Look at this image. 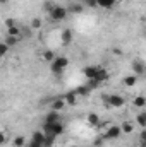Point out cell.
<instances>
[{
  "instance_id": "6da1fadb",
  "label": "cell",
  "mask_w": 146,
  "mask_h": 147,
  "mask_svg": "<svg viewBox=\"0 0 146 147\" xmlns=\"http://www.w3.org/2000/svg\"><path fill=\"white\" fill-rule=\"evenodd\" d=\"M41 130H43L46 135H53V137H59V135H62V134L65 132V128H64V125H62L60 121H57V123H45V121H43Z\"/></svg>"
},
{
  "instance_id": "7a4b0ae2",
  "label": "cell",
  "mask_w": 146,
  "mask_h": 147,
  "mask_svg": "<svg viewBox=\"0 0 146 147\" xmlns=\"http://www.w3.org/2000/svg\"><path fill=\"white\" fill-rule=\"evenodd\" d=\"M48 14H50V19H52V21H55V22H62V21L67 19V16H69V9H65V7H62V5H53V9H52Z\"/></svg>"
},
{
  "instance_id": "3957f363",
  "label": "cell",
  "mask_w": 146,
  "mask_h": 147,
  "mask_svg": "<svg viewBox=\"0 0 146 147\" xmlns=\"http://www.w3.org/2000/svg\"><path fill=\"white\" fill-rule=\"evenodd\" d=\"M103 99L108 103L112 108H122L126 105V101H124V98L120 94H108V96H103Z\"/></svg>"
},
{
  "instance_id": "277c9868",
  "label": "cell",
  "mask_w": 146,
  "mask_h": 147,
  "mask_svg": "<svg viewBox=\"0 0 146 147\" xmlns=\"http://www.w3.org/2000/svg\"><path fill=\"white\" fill-rule=\"evenodd\" d=\"M120 135H122V128H120V125H112L108 130L105 132L103 139H105V140H115V139H119Z\"/></svg>"
},
{
  "instance_id": "5b68a950",
  "label": "cell",
  "mask_w": 146,
  "mask_h": 147,
  "mask_svg": "<svg viewBox=\"0 0 146 147\" xmlns=\"http://www.w3.org/2000/svg\"><path fill=\"white\" fill-rule=\"evenodd\" d=\"M131 69H132V74H136L138 77L139 75H143L146 74V65L143 60H139V58H134L132 62H131Z\"/></svg>"
},
{
  "instance_id": "8992f818",
  "label": "cell",
  "mask_w": 146,
  "mask_h": 147,
  "mask_svg": "<svg viewBox=\"0 0 146 147\" xmlns=\"http://www.w3.org/2000/svg\"><path fill=\"white\" fill-rule=\"evenodd\" d=\"M45 140H46V134L43 132V130H36V132H33V135H31V140L29 142H33V144H36V146H45Z\"/></svg>"
},
{
  "instance_id": "52a82bcc",
  "label": "cell",
  "mask_w": 146,
  "mask_h": 147,
  "mask_svg": "<svg viewBox=\"0 0 146 147\" xmlns=\"http://www.w3.org/2000/svg\"><path fill=\"white\" fill-rule=\"evenodd\" d=\"M110 74L107 69H103V67H96V75H95V79L98 80V82H105V80H108Z\"/></svg>"
},
{
  "instance_id": "ba28073f",
  "label": "cell",
  "mask_w": 146,
  "mask_h": 147,
  "mask_svg": "<svg viewBox=\"0 0 146 147\" xmlns=\"http://www.w3.org/2000/svg\"><path fill=\"white\" fill-rule=\"evenodd\" d=\"M52 63H53V65H57L59 69H64V70H65V69L69 67V63H71V62H69V58H67V57L60 55V57H57V58H55Z\"/></svg>"
},
{
  "instance_id": "9c48e42d",
  "label": "cell",
  "mask_w": 146,
  "mask_h": 147,
  "mask_svg": "<svg viewBox=\"0 0 146 147\" xmlns=\"http://www.w3.org/2000/svg\"><path fill=\"white\" fill-rule=\"evenodd\" d=\"M57 121H60V115H59V111L50 110L46 115H45V123H57Z\"/></svg>"
},
{
  "instance_id": "30bf717a",
  "label": "cell",
  "mask_w": 146,
  "mask_h": 147,
  "mask_svg": "<svg viewBox=\"0 0 146 147\" xmlns=\"http://www.w3.org/2000/svg\"><path fill=\"white\" fill-rule=\"evenodd\" d=\"M65 106H67V103H65V99H64V98H57V99H53V101H52V110H53V111H59V113H60Z\"/></svg>"
},
{
  "instance_id": "8fae6325",
  "label": "cell",
  "mask_w": 146,
  "mask_h": 147,
  "mask_svg": "<svg viewBox=\"0 0 146 147\" xmlns=\"http://www.w3.org/2000/svg\"><path fill=\"white\" fill-rule=\"evenodd\" d=\"M122 84H124L126 87H134V86L138 84V75H136V74H131V75H126V77L122 79Z\"/></svg>"
},
{
  "instance_id": "7c38bea8",
  "label": "cell",
  "mask_w": 146,
  "mask_h": 147,
  "mask_svg": "<svg viewBox=\"0 0 146 147\" xmlns=\"http://www.w3.org/2000/svg\"><path fill=\"white\" fill-rule=\"evenodd\" d=\"M86 121H88L91 127H95V128H98V127H100V116H98L96 113H93V111L86 115Z\"/></svg>"
},
{
  "instance_id": "4fadbf2b",
  "label": "cell",
  "mask_w": 146,
  "mask_h": 147,
  "mask_svg": "<svg viewBox=\"0 0 146 147\" xmlns=\"http://www.w3.org/2000/svg\"><path fill=\"white\" fill-rule=\"evenodd\" d=\"M96 67L98 65H88V67H84L83 69V74H84V77L89 80V79H95V75H96Z\"/></svg>"
},
{
  "instance_id": "5bb4252c",
  "label": "cell",
  "mask_w": 146,
  "mask_h": 147,
  "mask_svg": "<svg viewBox=\"0 0 146 147\" xmlns=\"http://www.w3.org/2000/svg\"><path fill=\"white\" fill-rule=\"evenodd\" d=\"M72 31L71 29H64L60 33V39H62V45H71L72 43Z\"/></svg>"
},
{
  "instance_id": "9a60e30c",
  "label": "cell",
  "mask_w": 146,
  "mask_h": 147,
  "mask_svg": "<svg viewBox=\"0 0 146 147\" xmlns=\"http://www.w3.org/2000/svg\"><path fill=\"white\" fill-rule=\"evenodd\" d=\"M115 5H117V0H98V7L105 9V10L115 9Z\"/></svg>"
},
{
  "instance_id": "2e32d148",
  "label": "cell",
  "mask_w": 146,
  "mask_h": 147,
  "mask_svg": "<svg viewBox=\"0 0 146 147\" xmlns=\"http://www.w3.org/2000/svg\"><path fill=\"white\" fill-rule=\"evenodd\" d=\"M64 99H65V103H67L69 106H76V105H77V94H76V91L67 92V94L64 96Z\"/></svg>"
},
{
  "instance_id": "e0dca14e",
  "label": "cell",
  "mask_w": 146,
  "mask_h": 147,
  "mask_svg": "<svg viewBox=\"0 0 146 147\" xmlns=\"http://www.w3.org/2000/svg\"><path fill=\"white\" fill-rule=\"evenodd\" d=\"M41 58H43L45 62H50V63H52V62H53V60L57 58V55H55V53H53L52 50H45V51L41 53Z\"/></svg>"
},
{
  "instance_id": "ac0fdd59",
  "label": "cell",
  "mask_w": 146,
  "mask_h": 147,
  "mask_svg": "<svg viewBox=\"0 0 146 147\" xmlns=\"http://www.w3.org/2000/svg\"><path fill=\"white\" fill-rule=\"evenodd\" d=\"M83 10H84L83 3H71L69 5V14H81Z\"/></svg>"
},
{
  "instance_id": "d6986e66",
  "label": "cell",
  "mask_w": 146,
  "mask_h": 147,
  "mask_svg": "<svg viewBox=\"0 0 146 147\" xmlns=\"http://www.w3.org/2000/svg\"><path fill=\"white\" fill-rule=\"evenodd\" d=\"M136 123H138L139 127L146 128V111H141V113L136 115Z\"/></svg>"
},
{
  "instance_id": "ffe728a7",
  "label": "cell",
  "mask_w": 146,
  "mask_h": 147,
  "mask_svg": "<svg viewBox=\"0 0 146 147\" xmlns=\"http://www.w3.org/2000/svg\"><path fill=\"white\" fill-rule=\"evenodd\" d=\"M132 103H134V106H136V108H145V106H146V98H145V96H136Z\"/></svg>"
},
{
  "instance_id": "44dd1931",
  "label": "cell",
  "mask_w": 146,
  "mask_h": 147,
  "mask_svg": "<svg viewBox=\"0 0 146 147\" xmlns=\"http://www.w3.org/2000/svg\"><path fill=\"white\" fill-rule=\"evenodd\" d=\"M89 92H91V89H89L86 84H84V86H79V87L76 89V94H77V96H88Z\"/></svg>"
},
{
  "instance_id": "7402d4cb",
  "label": "cell",
  "mask_w": 146,
  "mask_h": 147,
  "mask_svg": "<svg viewBox=\"0 0 146 147\" xmlns=\"http://www.w3.org/2000/svg\"><path fill=\"white\" fill-rule=\"evenodd\" d=\"M120 128H122L124 134H132V132H134V125H132L131 121H124V123L120 125Z\"/></svg>"
},
{
  "instance_id": "603a6c76",
  "label": "cell",
  "mask_w": 146,
  "mask_h": 147,
  "mask_svg": "<svg viewBox=\"0 0 146 147\" xmlns=\"http://www.w3.org/2000/svg\"><path fill=\"white\" fill-rule=\"evenodd\" d=\"M12 146H14V147H24V146H26V139H24L23 135H17V137H14Z\"/></svg>"
},
{
  "instance_id": "cb8c5ba5",
  "label": "cell",
  "mask_w": 146,
  "mask_h": 147,
  "mask_svg": "<svg viewBox=\"0 0 146 147\" xmlns=\"http://www.w3.org/2000/svg\"><path fill=\"white\" fill-rule=\"evenodd\" d=\"M21 34V29H19V26H14V28H9L7 29V36H19Z\"/></svg>"
},
{
  "instance_id": "d4e9b609",
  "label": "cell",
  "mask_w": 146,
  "mask_h": 147,
  "mask_svg": "<svg viewBox=\"0 0 146 147\" xmlns=\"http://www.w3.org/2000/svg\"><path fill=\"white\" fill-rule=\"evenodd\" d=\"M41 26H43V21L40 17H33L31 19V28L33 29H41Z\"/></svg>"
},
{
  "instance_id": "484cf974",
  "label": "cell",
  "mask_w": 146,
  "mask_h": 147,
  "mask_svg": "<svg viewBox=\"0 0 146 147\" xmlns=\"http://www.w3.org/2000/svg\"><path fill=\"white\" fill-rule=\"evenodd\" d=\"M100 84H102V82H98V80H96V79H89V80H88V82H86V86H88V87H89V89H91V91H93V89H96V87H98V86H100Z\"/></svg>"
},
{
  "instance_id": "4316f807",
  "label": "cell",
  "mask_w": 146,
  "mask_h": 147,
  "mask_svg": "<svg viewBox=\"0 0 146 147\" xmlns=\"http://www.w3.org/2000/svg\"><path fill=\"white\" fill-rule=\"evenodd\" d=\"M3 43H5L7 46H16V43H17V38H16V36H7Z\"/></svg>"
},
{
  "instance_id": "83f0119b",
  "label": "cell",
  "mask_w": 146,
  "mask_h": 147,
  "mask_svg": "<svg viewBox=\"0 0 146 147\" xmlns=\"http://www.w3.org/2000/svg\"><path fill=\"white\" fill-rule=\"evenodd\" d=\"M55 139L57 137H53V135H46V140H45V146L43 147H52L55 144Z\"/></svg>"
},
{
  "instance_id": "f1b7e54d",
  "label": "cell",
  "mask_w": 146,
  "mask_h": 147,
  "mask_svg": "<svg viewBox=\"0 0 146 147\" xmlns=\"http://www.w3.org/2000/svg\"><path fill=\"white\" fill-rule=\"evenodd\" d=\"M9 48H10V46H7L5 43H2V45H0V57H2V58L9 53Z\"/></svg>"
},
{
  "instance_id": "f546056e",
  "label": "cell",
  "mask_w": 146,
  "mask_h": 147,
  "mask_svg": "<svg viewBox=\"0 0 146 147\" xmlns=\"http://www.w3.org/2000/svg\"><path fill=\"white\" fill-rule=\"evenodd\" d=\"M52 72H53V75L60 77V75H62V72H64V69H59L57 65H53V63H52Z\"/></svg>"
},
{
  "instance_id": "4dcf8cb0",
  "label": "cell",
  "mask_w": 146,
  "mask_h": 147,
  "mask_svg": "<svg viewBox=\"0 0 146 147\" xmlns=\"http://www.w3.org/2000/svg\"><path fill=\"white\" fill-rule=\"evenodd\" d=\"M16 26V22H14V19L12 17H9V19H5V28L9 29V28H14Z\"/></svg>"
},
{
  "instance_id": "1f68e13d",
  "label": "cell",
  "mask_w": 146,
  "mask_h": 147,
  "mask_svg": "<svg viewBox=\"0 0 146 147\" xmlns=\"http://www.w3.org/2000/svg\"><path fill=\"white\" fill-rule=\"evenodd\" d=\"M103 140H105V139H96V140L93 142V146H95V147H100L102 144H103Z\"/></svg>"
},
{
  "instance_id": "d6a6232c",
  "label": "cell",
  "mask_w": 146,
  "mask_h": 147,
  "mask_svg": "<svg viewBox=\"0 0 146 147\" xmlns=\"http://www.w3.org/2000/svg\"><path fill=\"white\" fill-rule=\"evenodd\" d=\"M139 140H146V128L141 130V134H139Z\"/></svg>"
},
{
  "instance_id": "836d02e7",
  "label": "cell",
  "mask_w": 146,
  "mask_h": 147,
  "mask_svg": "<svg viewBox=\"0 0 146 147\" xmlns=\"http://www.w3.org/2000/svg\"><path fill=\"white\" fill-rule=\"evenodd\" d=\"M7 142V135H5V132H2V142L0 144H5Z\"/></svg>"
},
{
  "instance_id": "e575fe53",
  "label": "cell",
  "mask_w": 146,
  "mask_h": 147,
  "mask_svg": "<svg viewBox=\"0 0 146 147\" xmlns=\"http://www.w3.org/2000/svg\"><path fill=\"white\" fill-rule=\"evenodd\" d=\"M138 144H139V147H146V140H139Z\"/></svg>"
},
{
  "instance_id": "d590c367",
  "label": "cell",
  "mask_w": 146,
  "mask_h": 147,
  "mask_svg": "<svg viewBox=\"0 0 146 147\" xmlns=\"http://www.w3.org/2000/svg\"><path fill=\"white\" fill-rule=\"evenodd\" d=\"M26 147H41V146H36V144H33V142H29V144H28Z\"/></svg>"
},
{
  "instance_id": "8d00e7d4",
  "label": "cell",
  "mask_w": 146,
  "mask_h": 147,
  "mask_svg": "<svg viewBox=\"0 0 146 147\" xmlns=\"http://www.w3.org/2000/svg\"><path fill=\"white\" fill-rule=\"evenodd\" d=\"M7 2H9V0H0V3H2V5H7Z\"/></svg>"
},
{
  "instance_id": "74e56055",
  "label": "cell",
  "mask_w": 146,
  "mask_h": 147,
  "mask_svg": "<svg viewBox=\"0 0 146 147\" xmlns=\"http://www.w3.org/2000/svg\"><path fill=\"white\" fill-rule=\"evenodd\" d=\"M91 2H96V3H98V0H91Z\"/></svg>"
},
{
  "instance_id": "f35d334b",
  "label": "cell",
  "mask_w": 146,
  "mask_h": 147,
  "mask_svg": "<svg viewBox=\"0 0 146 147\" xmlns=\"http://www.w3.org/2000/svg\"><path fill=\"white\" fill-rule=\"evenodd\" d=\"M71 147H77V146H71Z\"/></svg>"
}]
</instances>
